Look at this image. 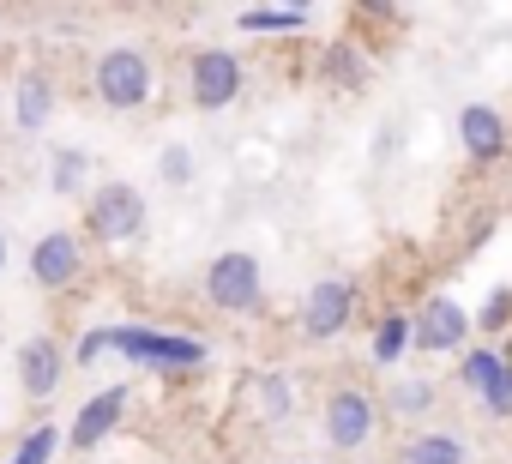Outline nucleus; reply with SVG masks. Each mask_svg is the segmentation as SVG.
Instances as JSON below:
<instances>
[{"label": "nucleus", "mask_w": 512, "mask_h": 464, "mask_svg": "<svg viewBox=\"0 0 512 464\" xmlns=\"http://www.w3.org/2000/svg\"><path fill=\"white\" fill-rule=\"evenodd\" d=\"M205 296H211V308H223V314H253L266 302V272H260V260L253 254H217L211 266H205Z\"/></svg>", "instance_id": "1"}, {"label": "nucleus", "mask_w": 512, "mask_h": 464, "mask_svg": "<svg viewBox=\"0 0 512 464\" xmlns=\"http://www.w3.org/2000/svg\"><path fill=\"white\" fill-rule=\"evenodd\" d=\"M85 223L97 242H139L145 236V193L127 181H103L85 205Z\"/></svg>", "instance_id": "2"}, {"label": "nucleus", "mask_w": 512, "mask_h": 464, "mask_svg": "<svg viewBox=\"0 0 512 464\" xmlns=\"http://www.w3.org/2000/svg\"><path fill=\"white\" fill-rule=\"evenodd\" d=\"M109 350L151 362V368H199L205 362V344L175 338V332H151V326H109Z\"/></svg>", "instance_id": "3"}, {"label": "nucleus", "mask_w": 512, "mask_h": 464, "mask_svg": "<svg viewBox=\"0 0 512 464\" xmlns=\"http://www.w3.org/2000/svg\"><path fill=\"white\" fill-rule=\"evenodd\" d=\"M91 85H97V97L109 109H139L151 97V61L139 49H109V55H97Z\"/></svg>", "instance_id": "4"}, {"label": "nucleus", "mask_w": 512, "mask_h": 464, "mask_svg": "<svg viewBox=\"0 0 512 464\" xmlns=\"http://www.w3.org/2000/svg\"><path fill=\"white\" fill-rule=\"evenodd\" d=\"M464 338H470V314H464L452 296H428V302L416 308V320H410V344L428 350V356H446V350H458Z\"/></svg>", "instance_id": "5"}, {"label": "nucleus", "mask_w": 512, "mask_h": 464, "mask_svg": "<svg viewBox=\"0 0 512 464\" xmlns=\"http://www.w3.org/2000/svg\"><path fill=\"white\" fill-rule=\"evenodd\" d=\"M374 422H380V404H374L362 386H338V392L326 398V440H332L338 452H356V446L374 434Z\"/></svg>", "instance_id": "6"}, {"label": "nucleus", "mask_w": 512, "mask_h": 464, "mask_svg": "<svg viewBox=\"0 0 512 464\" xmlns=\"http://www.w3.org/2000/svg\"><path fill=\"white\" fill-rule=\"evenodd\" d=\"M187 85H193L199 109H229L241 97V61L229 49H199L193 67H187Z\"/></svg>", "instance_id": "7"}, {"label": "nucleus", "mask_w": 512, "mask_h": 464, "mask_svg": "<svg viewBox=\"0 0 512 464\" xmlns=\"http://www.w3.org/2000/svg\"><path fill=\"white\" fill-rule=\"evenodd\" d=\"M356 314V284L350 278H320L308 296H302V332L308 338H338Z\"/></svg>", "instance_id": "8"}, {"label": "nucleus", "mask_w": 512, "mask_h": 464, "mask_svg": "<svg viewBox=\"0 0 512 464\" xmlns=\"http://www.w3.org/2000/svg\"><path fill=\"white\" fill-rule=\"evenodd\" d=\"M79 272H85V248H79L73 229H49V236L31 248V278L43 290H73Z\"/></svg>", "instance_id": "9"}, {"label": "nucleus", "mask_w": 512, "mask_h": 464, "mask_svg": "<svg viewBox=\"0 0 512 464\" xmlns=\"http://www.w3.org/2000/svg\"><path fill=\"white\" fill-rule=\"evenodd\" d=\"M458 145H464V157L470 163H500L506 157V115L500 109H488V103H464L458 109Z\"/></svg>", "instance_id": "10"}, {"label": "nucleus", "mask_w": 512, "mask_h": 464, "mask_svg": "<svg viewBox=\"0 0 512 464\" xmlns=\"http://www.w3.org/2000/svg\"><path fill=\"white\" fill-rule=\"evenodd\" d=\"M61 374H67V350H61L55 338H31V344L19 350V386H25L31 398H49V392L61 386Z\"/></svg>", "instance_id": "11"}, {"label": "nucleus", "mask_w": 512, "mask_h": 464, "mask_svg": "<svg viewBox=\"0 0 512 464\" xmlns=\"http://www.w3.org/2000/svg\"><path fill=\"white\" fill-rule=\"evenodd\" d=\"M121 410H127V386H109V392H97V398H91V404L73 416V452H91V446H103V440L115 434Z\"/></svg>", "instance_id": "12"}, {"label": "nucleus", "mask_w": 512, "mask_h": 464, "mask_svg": "<svg viewBox=\"0 0 512 464\" xmlns=\"http://www.w3.org/2000/svg\"><path fill=\"white\" fill-rule=\"evenodd\" d=\"M49 115H55V85H49V73H25V79H19V127L37 133V127H49Z\"/></svg>", "instance_id": "13"}, {"label": "nucleus", "mask_w": 512, "mask_h": 464, "mask_svg": "<svg viewBox=\"0 0 512 464\" xmlns=\"http://www.w3.org/2000/svg\"><path fill=\"white\" fill-rule=\"evenodd\" d=\"M470 452H464V440L458 434H416V440H404V452H398V464H464Z\"/></svg>", "instance_id": "14"}, {"label": "nucleus", "mask_w": 512, "mask_h": 464, "mask_svg": "<svg viewBox=\"0 0 512 464\" xmlns=\"http://www.w3.org/2000/svg\"><path fill=\"white\" fill-rule=\"evenodd\" d=\"M386 410H392V416H428V410H434V380H422V374L392 380V386H386Z\"/></svg>", "instance_id": "15"}, {"label": "nucleus", "mask_w": 512, "mask_h": 464, "mask_svg": "<svg viewBox=\"0 0 512 464\" xmlns=\"http://www.w3.org/2000/svg\"><path fill=\"white\" fill-rule=\"evenodd\" d=\"M320 73H326L338 91H362V79H368V61H362L350 43H332V49H326V61H320Z\"/></svg>", "instance_id": "16"}, {"label": "nucleus", "mask_w": 512, "mask_h": 464, "mask_svg": "<svg viewBox=\"0 0 512 464\" xmlns=\"http://www.w3.org/2000/svg\"><path fill=\"white\" fill-rule=\"evenodd\" d=\"M49 187H55V193H79V187H85V151L55 145V157H49Z\"/></svg>", "instance_id": "17"}, {"label": "nucleus", "mask_w": 512, "mask_h": 464, "mask_svg": "<svg viewBox=\"0 0 512 464\" xmlns=\"http://www.w3.org/2000/svg\"><path fill=\"white\" fill-rule=\"evenodd\" d=\"M253 404H260L266 422H284L290 416V380L284 374H260V380H253Z\"/></svg>", "instance_id": "18"}, {"label": "nucleus", "mask_w": 512, "mask_h": 464, "mask_svg": "<svg viewBox=\"0 0 512 464\" xmlns=\"http://www.w3.org/2000/svg\"><path fill=\"white\" fill-rule=\"evenodd\" d=\"M404 344H410V320H404V314H386V320H380V332H374V362H386V368H392V362L404 356Z\"/></svg>", "instance_id": "19"}, {"label": "nucleus", "mask_w": 512, "mask_h": 464, "mask_svg": "<svg viewBox=\"0 0 512 464\" xmlns=\"http://www.w3.org/2000/svg\"><path fill=\"white\" fill-rule=\"evenodd\" d=\"M241 31H302V7H247Z\"/></svg>", "instance_id": "20"}, {"label": "nucleus", "mask_w": 512, "mask_h": 464, "mask_svg": "<svg viewBox=\"0 0 512 464\" xmlns=\"http://www.w3.org/2000/svg\"><path fill=\"white\" fill-rule=\"evenodd\" d=\"M500 368H506V362H500L494 350H470V356H464V368H458V380H464L470 392H488V386L500 380Z\"/></svg>", "instance_id": "21"}, {"label": "nucleus", "mask_w": 512, "mask_h": 464, "mask_svg": "<svg viewBox=\"0 0 512 464\" xmlns=\"http://www.w3.org/2000/svg\"><path fill=\"white\" fill-rule=\"evenodd\" d=\"M55 446H61V434H55V428H31V434H25V446H19L7 464H49V458H55Z\"/></svg>", "instance_id": "22"}, {"label": "nucleus", "mask_w": 512, "mask_h": 464, "mask_svg": "<svg viewBox=\"0 0 512 464\" xmlns=\"http://www.w3.org/2000/svg\"><path fill=\"white\" fill-rule=\"evenodd\" d=\"M157 175H163L169 187H187V181H193V151H187V145H163Z\"/></svg>", "instance_id": "23"}, {"label": "nucleus", "mask_w": 512, "mask_h": 464, "mask_svg": "<svg viewBox=\"0 0 512 464\" xmlns=\"http://www.w3.org/2000/svg\"><path fill=\"white\" fill-rule=\"evenodd\" d=\"M506 320H512V290L500 284V290H494V296L482 302V320H476V326H482V332H500Z\"/></svg>", "instance_id": "24"}, {"label": "nucleus", "mask_w": 512, "mask_h": 464, "mask_svg": "<svg viewBox=\"0 0 512 464\" xmlns=\"http://www.w3.org/2000/svg\"><path fill=\"white\" fill-rule=\"evenodd\" d=\"M482 404H488V416H512V368H500V380L482 392Z\"/></svg>", "instance_id": "25"}, {"label": "nucleus", "mask_w": 512, "mask_h": 464, "mask_svg": "<svg viewBox=\"0 0 512 464\" xmlns=\"http://www.w3.org/2000/svg\"><path fill=\"white\" fill-rule=\"evenodd\" d=\"M103 350H109V326H97V332H85V338H79V350H73V362H79V368H91V362H97Z\"/></svg>", "instance_id": "26"}, {"label": "nucleus", "mask_w": 512, "mask_h": 464, "mask_svg": "<svg viewBox=\"0 0 512 464\" xmlns=\"http://www.w3.org/2000/svg\"><path fill=\"white\" fill-rule=\"evenodd\" d=\"M0 272H7V236H0Z\"/></svg>", "instance_id": "27"}]
</instances>
